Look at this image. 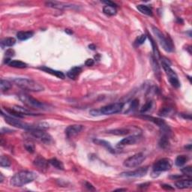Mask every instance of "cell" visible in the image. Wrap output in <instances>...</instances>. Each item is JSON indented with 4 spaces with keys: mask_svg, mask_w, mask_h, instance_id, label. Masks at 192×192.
I'll use <instances>...</instances> for the list:
<instances>
[{
    "mask_svg": "<svg viewBox=\"0 0 192 192\" xmlns=\"http://www.w3.org/2000/svg\"><path fill=\"white\" fill-rule=\"evenodd\" d=\"M34 164H35V166L38 167L40 170H46L48 167L49 161L45 160L44 158H41L39 156V157H38L35 159V161H34Z\"/></svg>",
    "mask_w": 192,
    "mask_h": 192,
    "instance_id": "16",
    "label": "cell"
},
{
    "mask_svg": "<svg viewBox=\"0 0 192 192\" xmlns=\"http://www.w3.org/2000/svg\"><path fill=\"white\" fill-rule=\"evenodd\" d=\"M34 35V32L32 31H20L17 33V38L20 41H26L27 39L32 38Z\"/></svg>",
    "mask_w": 192,
    "mask_h": 192,
    "instance_id": "19",
    "label": "cell"
},
{
    "mask_svg": "<svg viewBox=\"0 0 192 192\" xmlns=\"http://www.w3.org/2000/svg\"><path fill=\"white\" fill-rule=\"evenodd\" d=\"M191 145H189L188 146H186V149H188V150H191Z\"/></svg>",
    "mask_w": 192,
    "mask_h": 192,
    "instance_id": "48",
    "label": "cell"
},
{
    "mask_svg": "<svg viewBox=\"0 0 192 192\" xmlns=\"http://www.w3.org/2000/svg\"><path fill=\"white\" fill-rule=\"evenodd\" d=\"M15 54V51H14V50L12 49H8L6 50L5 52V55L6 57H14Z\"/></svg>",
    "mask_w": 192,
    "mask_h": 192,
    "instance_id": "39",
    "label": "cell"
},
{
    "mask_svg": "<svg viewBox=\"0 0 192 192\" xmlns=\"http://www.w3.org/2000/svg\"><path fill=\"white\" fill-rule=\"evenodd\" d=\"M0 165L2 167H5V168H8V167L11 166V161L8 157L5 155H2L1 158H0Z\"/></svg>",
    "mask_w": 192,
    "mask_h": 192,
    "instance_id": "31",
    "label": "cell"
},
{
    "mask_svg": "<svg viewBox=\"0 0 192 192\" xmlns=\"http://www.w3.org/2000/svg\"><path fill=\"white\" fill-rule=\"evenodd\" d=\"M29 132L32 137L44 143H50V142L52 140L50 135L44 132V130H41V129H32V130H29Z\"/></svg>",
    "mask_w": 192,
    "mask_h": 192,
    "instance_id": "9",
    "label": "cell"
},
{
    "mask_svg": "<svg viewBox=\"0 0 192 192\" xmlns=\"http://www.w3.org/2000/svg\"><path fill=\"white\" fill-rule=\"evenodd\" d=\"M11 109H12V110H15L16 113H19V114L23 116H24L25 115H27V116H37L38 115V114H35V113H32V112L29 111V110H27L26 108L20 107V106H15V107H13L12 108H11Z\"/></svg>",
    "mask_w": 192,
    "mask_h": 192,
    "instance_id": "18",
    "label": "cell"
},
{
    "mask_svg": "<svg viewBox=\"0 0 192 192\" xmlns=\"http://www.w3.org/2000/svg\"><path fill=\"white\" fill-rule=\"evenodd\" d=\"M90 114L93 116H101V112H100V110H93L89 112Z\"/></svg>",
    "mask_w": 192,
    "mask_h": 192,
    "instance_id": "42",
    "label": "cell"
},
{
    "mask_svg": "<svg viewBox=\"0 0 192 192\" xmlns=\"http://www.w3.org/2000/svg\"><path fill=\"white\" fill-rule=\"evenodd\" d=\"M0 176H1V182H2L3 181V176H2V173L0 174Z\"/></svg>",
    "mask_w": 192,
    "mask_h": 192,
    "instance_id": "49",
    "label": "cell"
},
{
    "mask_svg": "<svg viewBox=\"0 0 192 192\" xmlns=\"http://www.w3.org/2000/svg\"><path fill=\"white\" fill-rule=\"evenodd\" d=\"M25 147H26V150L30 153H33L34 151H35V146H34L33 143H25Z\"/></svg>",
    "mask_w": 192,
    "mask_h": 192,
    "instance_id": "36",
    "label": "cell"
},
{
    "mask_svg": "<svg viewBox=\"0 0 192 192\" xmlns=\"http://www.w3.org/2000/svg\"><path fill=\"white\" fill-rule=\"evenodd\" d=\"M138 140V137L137 136H129V137H126L125 138H123L120 142H119L118 146H129V145L135 144L136 142Z\"/></svg>",
    "mask_w": 192,
    "mask_h": 192,
    "instance_id": "13",
    "label": "cell"
},
{
    "mask_svg": "<svg viewBox=\"0 0 192 192\" xmlns=\"http://www.w3.org/2000/svg\"><path fill=\"white\" fill-rule=\"evenodd\" d=\"M85 186L89 190H90V191H95V190H96L94 187H93V185H92V184H90L89 182H85Z\"/></svg>",
    "mask_w": 192,
    "mask_h": 192,
    "instance_id": "44",
    "label": "cell"
},
{
    "mask_svg": "<svg viewBox=\"0 0 192 192\" xmlns=\"http://www.w3.org/2000/svg\"><path fill=\"white\" fill-rule=\"evenodd\" d=\"M173 162L170 158H162L158 161L152 167V173H160L164 171H169L172 168Z\"/></svg>",
    "mask_w": 192,
    "mask_h": 192,
    "instance_id": "6",
    "label": "cell"
},
{
    "mask_svg": "<svg viewBox=\"0 0 192 192\" xmlns=\"http://www.w3.org/2000/svg\"><path fill=\"white\" fill-rule=\"evenodd\" d=\"M148 172V167H144V168H140L139 169L135 170L134 171H129V172H125L121 173L120 176H125V177H135L140 178L143 177Z\"/></svg>",
    "mask_w": 192,
    "mask_h": 192,
    "instance_id": "10",
    "label": "cell"
},
{
    "mask_svg": "<svg viewBox=\"0 0 192 192\" xmlns=\"http://www.w3.org/2000/svg\"><path fill=\"white\" fill-rule=\"evenodd\" d=\"M181 171H182V172L185 175H186V176H189V177H191V176H192L191 167L188 166V167H186V168H182V169L181 170Z\"/></svg>",
    "mask_w": 192,
    "mask_h": 192,
    "instance_id": "35",
    "label": "cell"
},
{
    "mask_svg": "<svg viewBox=\"0 0 192 192\" xmlns=\"http://www.w3.org/2000/svg\"><path fill=\"white\" fill-rule=\"evenodd\" d=\"M48 7L54 8L57 9H65V8H71L73 7V5L65 4V3L58 2H49L46 3Z\"/></svg>",
    "mask_w": 192,
    "mask_h": 192,
    "instance_id": "14",
    "label": "cell"
},
{
    "mask_svg": "<svg viewBox=\"0 0 192 192\" xmlns=\"http://www.w3.org/2000/svg\"><path fill=\"white\" fill-rule=\"evenodd\" d=\"M101 2L104 3V4H106V5L107 6H111V7H114V8H116L117 6L115 2H111V1H102Z\"/></svg>",
    "mask_w": 192,
    "mask_h": 192,
    "instance_id": "41",
    "label": "cell"
},
{
    "mask_svg": "<svg viewBox=\"0 0 192 192\" xmlns=\"http://www.w3.org/2000/svg\"><path fill=\"white\" fill-rule=\"evenodd\" d=\"M140 117H142L143 119H145L148 120V121L152 122L154 124L157 125H158L159 127H163V126L165 125L164 121L163 119H161L155 118V117L149 116H140Z\"/></svg>",
    "mask_w": 192,
    "mask_h": 192,
    "instance_id": "20",
    "label": "cell"
},
{
    "mask_svg": "<svg viewBox=\"0 0 192 192\" xmlns=\"http://www.w3.org/2000/svg\"><path fill=\"white\" fill-rule=\"evenodd\" d=\"M137 8L138 11H140L141 13L144 14V15H148V16H152V11L149 6L145 5H138L137 6Z\"/></svg>",
    "mask_w": 192,
    "mask_h": 192,
    "instance_id": "22",
    "label": "cell"
},
{
    "mask_svg": "<svg viewBox=\"0 0 192 192\" xmlns=\"http://www.w3.org/2000/svg\"><path fill=\"white\" fill-rule=\"evenodd\" d=\"M94 143H96V144L104 146V147H105L107 150L110 151V152H112V153H115V150L113 149V147H112V146L110 145V143H108V142L105 141V140L96 139V140H94Z\"/></svg>",
    "mask_w": 192,
    "mask_h": 192,
    "instance_id": "21",
    "label": "cell"
},
{
    "mask_svg": "<svg viewBox=\"0 0 192 192\" xmlns=\"http://www.w3.org/2000/svg\"><path fill=\"white\" fill-rule=\"evenodd\" d=\"M12 87V84L9 81L5 80H2L1 83H0V88L2 92L8 91V89H10Z\"/></svg>",
    "mask_w": 192,
    "mask_h": 192,
    "instance_id": "30",
    "label": "cell"
},
{
    "mask_svg": "<svg viewBox=\"0 0 192 192\" xmlns=\"http://www.w3.org/2000/svg\"><path fill=\"white\" fill-rule=\"evenodd\" d=\"M65 32H67V33H68V34H70V35H71V34H72V33H73L72 31H71V29H65Z\"/></svg>",
    "mask_w": 192,
    "mask_h": 192,
    "instance_id": "46",
    "label": "cell"
},
{
    "mask_svg": "<svg viewBox=\"0 0 192 192\" xmlns=\"http://www.w3.org/2000/svg\"><path fill=\"white\" fill-rule=\"evenodd\" d=\"M146 39V35H141L140 36H139L138 38H137V41H136V44H137V45H141L142 44L144 43Z\"/></svg>",
    "mask_w": 192,
    "mask_h": 192,
    "instance_id": "37",
    "label": "cell"
},
{
    "mask_svg": "<svg viewBox=\"0 0 192 192\" xmlns=\"http://www.w3.org/2000/svg\"><path fill=\"white\" fill-rule=\"evenodd\" d=\"M138 106H139V101L137 99H135L134 101H132V104H131V106H130V107H129L128 112L133 111V110H136V109L138 107Z\"/></svg>",
    "mask_w": 192,
    "mask_h": 192,
    "instance_id": "34",
    "label": "cell"
},
{
    "mask_svg": "<svg viewBox=\"0 0 192 192\" xmlns=\"http://www.w3.org/2000/svg\"><path fill=\"white\" fill-rule=\"evenodd\" d=\"M176 187L179 189H185V188H191L192 186V181L191 179H182L176 182L175 184Z\"/></svg>",
    "mask_w": 192,
    "mask_h": 192,
    "instance_id": "15",
    "label": "cell"
},
{
    "mask_svg": "<svg viewBox=\"0 0 192 192\" xmlns=\"http://www.w3.org/2000/svg\"><path fill=\"white\" fill-rule=\"evenodd\" d=\"M103 11L105 15H108V16H114L116 15V9L114 7H111V6L105 5L103 8Z\"/></svg>",
    "mask_w": 192,
    "mask_h": 192,
    "instance_id": "25",
    "label": "cell"
},
{
    "mask_svg": "<svg viewBox=\"0 0 192 192\" xmlns=\"http://www.w3.org/2000/svg\"><path fill=\"white\" fill-rule=\"evenodd\" d=\"M82 129L83 125H70L67 128L66 130H65V134H66L67 137L70 138V137H73L75 135H77V134H79L82 131Z\"/></svg>",
    "mask_w": 192,
    "mask_h": 192,
    "instance_id": "11",
    "label": "cell"
},
{
    "mask_svg": "<svg viewBox=\"0 0 192 192\" xmlns=\"http://www.w3.org/2000/svg\"><path fill=\"white\" fill-rule=\"evenodd\" d=\"M162 66H163L164 70L166 72L167 76H168V80H169V82L171 83V85L175 88H179L180 86V83H179V79H178L177 74L171 68L169 64L165 62L164 60H162Z\"/></svg>",
    "mask_w": 192,
    "mask_h": 192,
    "instance_id": "5",
    "label": "cell"
},
{
    "mask_svg": "<svg viewBox=\"0 0 192 192\" xmlns=\"http://www.w3.org/2000/svg\"><path fill=\"white\" fill-rule=\"evenodd\" d=\"M188 161V158L185 155H179L176 158L175 161V164L177 167H182Z\"/></svg>",
    "mask_w": 192,
    "mask_h": 192,
    "instance_id": "27",
    "label": "cell"
},
{
    "mask_svg": "<svg viewBox=\"0 0 192 192\" xmlns=\"http://www.w3.org/2000/svg\"><path fill=\"white\" fill-rule=\"evenodd\" d=\"M49 164H50L53 167L59 170H64V165L60 161L57 160V158H52L49 161Z\"/></svg>",
    "mask_w": 192,
    "mask_h": 192,
    "instance_id": "28",
    "label": "cell"
},
{
    "mask_svg": "<svg viewBox=\"0 0 192 192\" xmlns=\"http://www.w3.org/2000/svg\"><path fill=\"white\" fill-rule=\"evenodd\" d=\"M89 49L93 50H96V46H95L94 44H90L89 45Z\"/></svg>",
    "mask_w": 192,
    "mask_h": 192,
    "instance_id": "45",
    "label": "cell"
},
{
    "mask_svg": "<svg viewBox=\"0 0 192 192\" xmlns=\"http://www.w3.org/2000/svg\"><path fill=\"white\" fill-rule=\"evenodd\" d=\"M39 69L41 70V71H44V72L48 73V74H50L52 75L56 76L58 78H60V79H65V75L62 72V71H57V70H54L52 68H50L47 66H41L39 68Z\"/></svg>",
    "mask_w": 192,
    "mask_h": 192,
    "instance_id": "12",
    "label": "cell"
},
{
    "mask_svg": "<svg viewBox=\"0 0 192 192\" xmlns=\"http://www.w3.org/2000/svg\"><path fill=\"white\" fill-rule=\"evenodd\" d=\"M94 64H95V61H94V59H86V62H85V65L88 67L93 66Z\"/></svg>",
    "mask_w": 192,
    "mask_h": 192,
    "instance_id": "40",
    "label": "cell"
},
{
    "mask_svg": "<svg viewBox=\"0 0 192 192\" xmlns=\"http://www.w3.org/2000/svg\"><path fill=\"white\" fill-rule=\"evenodd\" d=\"M126 190H127V189H126V188H119V189H116V191H125Z\"/></svg>",
    "mask_w": 192,
    "mask_h": 192,
    "instance_id": "47",
    "label": "cell"
},
{
    "mask_svg": "<svg viewBox=\"0 0 192 192\" xmlns=\"http://www.w3.org/2000/svg\"><path fill=\"white\" fill-rule=\"evenodd\" d=\"M159 144H160L161 147L163 148V149H165V148L168 147V145H169V141H168V135H164L163 136H162V137L161 138Z\"/></svg>",
    "mask_w": 192,
    "mask_h": 192,
    "instance_id": "32",
    "label": "cell"
},
{
    "mask_svg": "<svg viewBox=\"0 0 192 192\" xmlns=\"http://www.w3.org/2000/svg\"><path fill=\"white\" fill-rule=\"evenodd\" d=\"M145 160V155L143 153H137L131 156L124 161V166L126 168H134L141 164Z\"/></svg>",
    "mask_w": 192,
    "mask_h": 192,
    "instance_id": "8",
    "label": "cell"
},
{
    "mask_svg": "<svg viewBox=\"0 0 192 192\" xmlns=\"http://www.w3.org/2000/svg\"><path fill=\"white\" fill-rule=\"evenodd\" d=\"M161 188H164V190H168V191H173L174 190V188L170 185H162Z\"/></svg>",
    "mask_w": 192,
    "mask_h": 192,
    "instance_id": "43",
    "label": "cell"
},
{
    "mask_svg": "<svg viewBox=\"0 0 192 192\" xmlns=\"http://www.w3.org/2000/svg\"><path fill=\"white\" fill-rule=\"evenodd\" d=\"M123 107H124L123 103H115L101 107L100 109V112L101 115H113L121 112Z\"/></svg>",
    "mask_w": 192,
    "mask_h": 192,
    "instance_id": "7",
    "label": "cell"
},
{
    "mask_svg": "<svg viewBox=\"0 0 192 192\" xmlns=\"http://www.w3.org/2000/svg\"><path fill=\"white\" fill-rule=\"evenodd\" d=\"M82 71V68L80 67H74V68H71V70L68 71L67 73V76L71 80H76L78 76L80 75V74L81 73Z\"/></svg>",
    "mask_w": 192,
    "mask_h": 192,
    "instance_id": "17",
    "label": "cell"
},
{
    "mask_svg": "<svg viewBox=\"0 0 192 192\" xmlns=\"http://www.w3.org/2000/svg\"><path fill=\"white\" fill-rule=\"evenodd\" d=\"M18 98L25 105L27 106L28 107L32 109H41V110H44L46 108L45 104L44 103H41V101H38L37 99L34 98L29 95L25 94V93H20L18 95Z\"/></svg>",
    "mask_w": 192,
    "mask_h": 192,
    "instance_id": "3",
    "label": "cell"
},
{
    "mask_svg": "<svg viewBox=\"0 0 192 192\" xmlns=\"http://www.w3.org/2000/svg\"><path fill=\"white\" fill-rule=\"evenodd\" d=\"M152 102L151 101H149V102L146 103V104H144V105L143 106V107H142L141 109V112L142 113H143V112H146L148 111L149 110H150L151 107H152Z\"/></svg>",
    "mask_w": 192,
    "mask_h": 192,
    "instance_id": "38",
    "label": "cell"
},
{
    "mask_svg": "<svg viewBox=\"0 0 192 192\" xmlns=\"http://www.w3.org/2000/svg\"><path fill=\"white\" fill-rule=\"evenodd\" d=\"M149 39H150L151 41V43H152V47H153V51H154V54L155 55V59H159V57H160V55H159V52H158V50L157 48V46H156L154 40L152 39V37L149 36Z\"/></svg>",
    "mask_w": 192,
    "mask_h": 192,
    "instance_id": "33",
    "label": "cell"
},
{
    "mask_svg": "<svg viewBox=\"0 0 192 192\" xmlns=\"http://www.w3.org/2000/svg\"><path fill=\"white\" fill-rule=\"evenodd\" d=\"M107 133L114 135H125L129 133V130L126 129H118L109 131V132H107Z\"/></svg>",
    "mask_w": 192,
    "mask_h": 192,
    "instance_id": "26",
    "label": "cell"
},
{
    "mask_svg": "<svg viewBox=\"0 0 192 192\" xmlns=\"http://www.w3.org/2000/svg\"><path fill=\"white\" fill-rule=\"evenodd\" d=\"M152 30H153L154 34L155 35L156 38H158V41L160 42L163 49L165 51H167V52H171V51H173V47L171 41H170L168 38H166L164 35V34L158 28L152 26Z\"/></svg>",
    "mask_w": 192,
    "mask_h": 192,
    "instance_id": "4",
    "label": "cell"
},
{
    "mask_svg": "<svg viewBox=\"0 0 192 192\" xmlns=\"http://www.w3.org/2000/svg\"><path fill=\"white\" fill-rule=\"evenodd\" d=\"M36 175L32 171H22L18 172L11 179V184L15 187H22L28 183L33 182Z\"/></svg>",
    "mask_w": 192,
    "mask_h": 192,
    "instance_id": "1",
    "label": "cell"
},
{
    "mask_svg": "<svg viewBox=\"0 0 192 192\" xmlns=\"http://www.w3.org/2000/svg\"><path fill=\"white\" fill-rule=\"evenodd\" d=\"M8 65L10 67L17 68H25L27 67V65L25 62L20 60H11V62Z\"/></svg>",
    "mask_w": 192,
    "mask_h": 192,
    "instance_id": "23",
    "label": "cell"
},
{
    "mask_svg": "<svg viewBox=\"0 0 192 192\" xmlns=\"http://www.w3.org/2000/svg\"><path fill=\"white\" fill-rule=\"evenodd\" d=\"M151 63H152V68H153L155 74V76L158 77V79H160V68L158 66V64L157 61H156V59L153 57H151Z\"/></svg>",
    "mask_w": 192,
    "mask_h": 192,
    "instance_id": "24",
    "label": "cell"
},
{
    "mask_svg": "<svg viewBox=\"0 0 192 192\" xmlns=\"http://www.w3.org/2000/svg\"><path fill=\"white\" fill-rule=\"evenodd\" d=\"M16 43V40L14 38H7L2 41V47H12Z\"/></svg>",
    "mask_w": 192,
    "mask_h": 192,
    "instance_id": "29",
    "label": "cell"
},
{
    "mask_svg": "<svg viewBox=\"0 0 192 192\" xmlns=\"http://www.w3.org/2000/svg\"><path fill=\"white\" fill-rule=\"evenodd\" d=\"M13 83L16 84L18 87L23 90L30 92H41L44 90V86L32 80L27 79V78H14L12 80Z\"/></svg>",
    "mask_w": 192,
    "mask_h": 192,
    "instance_id": "2",
    "label": "cell"
}]
</instances>
